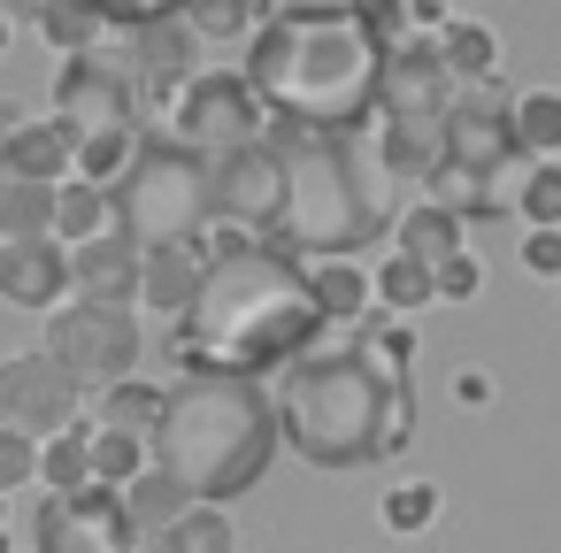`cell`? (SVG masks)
Segmentation results:
<instances>
[{"label":"cell","instance_id":"cell-5","mask_svg":"<svg viewBox=\"0 0 561 553\" xmlns=\"http://www.w3.org/2000/svg\"><path fill=\"white\" fill-rule=\"evenodd\" d=\"M277 392L247 377H178L162 384V430H154V469H170L193 499L231 507L239 492L262 484L277 453Z\"/></svg>","mask_w":561,"mask_h":553},{"label":"cell","instance_id":"cell-44","mask_svg":"<svg viewBox=\"0 0 561 553\" xmlns=\"http://www.w3.org/2000/svg\"><path fill=\"white\" fill-rule=\"evenodd\" d=\"M9 47H16V16H0V62H9Z\"/></svg>","mask_w":561,"mask_h":553},{"label":"cell","instance_id":"cell-7","mask_svg":"<svg viewBox=\"0 0 561 553\" xmlns=\"http://www.w3.org/2000/svg\"><path fill=\"white\" fill-rule=\"evenodd\" d=\"M454 93H461V85L446 78L438 39L400 47V55L385 62V93H377L369 131L385 139V154H392V170H400V177H423V170L446 154V116H454Z\"/></svg>","mask_w":561,"mask_h":553},{"label":"cell","instance_id":"cell-40","mask_svg":"<svg viewBox=\"0 0 561 553\" xmlns=\"http://www.w3.org/2000/svg\"><path fill=\"white\" fill-rule=\"evenodd\" d=\"M523 269L530 277H561V231H530L523 239Z\"/></svg>","mask_w":561,"mask_h":553},{"label":"cell","instance_id":"cell-29","mask_svg":"<svg viewBox=\"0 0 561 553\" xmlns=\"http://www.w3.org/2000/svg\"><path fill=\"white\" fill-rule=\"evenodd\" d=\"M423 200H431V208H446V216H461V223H477V216L492 223V193H484V177H477V170H461V162H446V154L423 170Z\"/></svg>","mask_w":561,"mask_h":553},{"label":"cell","instance_id":"cell-15","mask_svg":"<svg viewBox=\"0 0 561 553\" xmlns=\"http://www.w3.org/2000/svg\"><path fill=\"white\" fill-rule=\"evenodd\" d=\"M446 162L492 177L500 162H515V93L492 78V85H461L454 93V116H446Z\"/></svg>","mask_w":561,"mask_h":553},{"label":"cell","instance_id":"cell-43","mask_svg":"<svg viewBox=\"0 0 561 553\" xmlns=\"http://www.w3.org/2000/svg\"><path fill=\"white\" fill-rule=\"evenodd\" d=\"M55 0H0V16H47Z\"/></svg>","mask_w":561,"mask_h":553},{"label":"cell","instance_id":"cell-34","mask_svg":"<svg viewBox=\"0 0 561 553\" xmlns=\"http://www.w3.org/2000/svg\"><path fill=\"white\" fill-rule=\"evenodd\" d=\"M369 277H377V300H385L392 315H415V308H431V300H438L431 269H423V262H408V254H385Z\"/></svg>","mask_w":561,"mask_h":553},{"label":"cell","instance_id":"cell-12","mask_svg":"<svg viewBox=\"0 0 561 553\" xmlns=\"http://www.w3.org/2000/svg\"><path fill=\"white\" fill-rule=\"evenodd\" d=\"M55 124H70V139H101V131H147V108H139L131 70H124V62H108V55L62 62V78H55Z\"/></svg>","mask_w":561,"mask_h":553},{"label":"cell","instance_id":"cell-38","mask_svg":"<svg viewBox=\"0 0 561 553\" xmlns=\"http://www.w3.org/2000/svg\"><path fill=\"white\" fill-rule=\"evenodd\" d=\"M93 9L116 24V32H147V24H162V16H178L185 0H93Z\"/></svg>","mask_w":561,"mask_h":553},{"label":"cell","instance_id":"cell-9","mask_svg":"<svg viewBox=\"0 0 561 553\" xmlns=\"http://www.w3.org/2000/svg\"><path fill=\"white\" fill-rule=\"evenodd\" d=\"M47 354L55 369H70L85 392H108L131 377L139 361V315L131 308H93V300H70L47 315Z\"/></svg>","mask_w":561,"mask_h":553},{"label":"cell","instance_id":"cell-19","mask_svg":"<svg viewBox=\"0 0 561 553\" xmlns=\"http://www.w3.org/2000/svg\"><path fill=\"white\" fill-rule=\"evenodd\" d=\"M308 269V292H316V315L323 323H369V308H377V277L362 269V262H300Z\"/></svg>","mask_w":561,"mask_h":553},{"label":"cell","instance_id":"cell-18","mask_svg":"<svg viewBox=\"0 0 561 553\" xmlns=\"http://www.w3.org/2000/svg\"><path fill=\"white\" fill-rule=\"evenodd\" d=\"M139 269L147 254L131 239H93V246H70V300H93V308H139Z\"/></svg>","mask_w":561,"mask_h":553},{"label":"cell","instance_id":"cell-16","mask_svg":"<svg viewBox=\"0 0 561 553\" xmlns=\"http://www.w3.org/2000/svg\"><path fill=\"white\" fill-rule=\"evenodd\" d=\"M0 300L55 315L70 308V246L62 239H0Z\"/></svg>","mask_w":561,"mask_h":553},{"label":"cell","instance_id":"cell-23","mask_svg":"<svg viewBox=\"0 0 561 553\" xmlns=\"http://www.w3.org/2000/svg\"><path fill=\"white\" fill-rule=\"evenodd\" d=\"M39 484H47V499L93 492V423H70V430H55L39 446Z\"/></svg>","mask_w":561,"mask_h":553},{"label":"cell","instance_id":"cell-33","mask_svg":"<svg viewBox=\"0 0 561 553\" xmlns=\"http://www.w3.org/2000/svg\"><path fill=\"white\" fill-rule=\"evenodd\" d=\"M438 507H446V492H438V484H423V476H408V484H385V499H377V515H385V530H392V538H415V530H431V522H438Z\"/></svg>","mask_w":561,"mask_h":553},{"label":"cell","instance_id":"cell-6","mask_svg":"<svg viewBox=\"0 0 561 553\" xmlns=\"http://www.w3.org/2000/svg\"><path fill=\"white\" fill-rule=\"evenodd\" d=\"M108 200H116V239H131L139 254H162V246L208 254V231H216V170L201 154H185L178 139H154L147 131L139 162L124 170V185Z\"/></svg>","mask_w":561,"mask_h":553},{"label":"cell","instance_id":"cell-35","mask_svg":"<svg viewBox=\"0 0 561 553\" xmlns=\"http://www.w3.org/2000/svg\"><path fill=\"white\" fill-rule=\"evenodd\" d=\"M147 469H154V453H147L139 438H124V430H93V484L124 492V484H139Z\"/></svg>","mask_w":561,"mask_h":553},{"label":"cell","instance_id":"cell-42","mask_svg":"<svg viewBox=\"0 0 561 553\" xmlns=\"http://www.w3.org/2000/svg\"><path fill=\"white\" fill-rule=\"evenodd\" d=\"M270 16H308V9H339V0H262Z\"/></svg>","mask_w":561,"mask_h":553},{"label":"cell","instance_id":"cell-32","mask_svg":"<svg viewBox=\"0 0 561 553\" xmlns=\"http://www.w3.org/2000/svg\"><path fill=\"white\" fill-rule=\"evenodd\" d=\"M55 193L62 185L9 177V193H0V239H55Z\"/></svg>","mask_w":561,"mask_h":553},{"label":"cell","instance_id":"cell-24","mask_svg":"<svg viewBox=\"0 0 561 553\" xmlns=\"http://www.w3.org/2000/svg\"><path fill=\"white\" fill-rule=\"evenodd\" d=\"M185 507H193V492H185L170 469H147L139 484H124V515L139 522V538H170V530L185 522Z\"/></svg>","mask_w":561,"mask_h":553},{"label":"cell","instance_id":"cell-10","mask_svg":"<svg viewBox=\"0 0 561 553\" xmlns=\"http://www.w3.org/2000/svg\"><path fill=\"white\" fill-rule=\"evenodd\" d=\"M78 407H85V384H78L70 369H55L47 346L0 361V430H24V438L47 446L55 430L78 423Z\"/></svg>","mask_w":561,"mask_h":553},{"label":"cell","instance_id":"cell-4","mask_svg":"<svg viewBox=\"0 0 561 553\" xmlns=\"http://www.w3.org/2000/svg\"><path fill=\"white\" fill-rule=\"evenodd\" d=\"M270 147L285 162V216L270 231L293 262H362L369 239L400 223V170L377 131H300L270 124Z\"/></svg>","mask_w":561,"mask_h":553},{"label":"cell","instance_id":"cell-39","mask_svg":"<svg viewBox=\"0 0 561 553\" xmlns=\"http://www.w3.org/2000/svg\"><path fill=\"white\" fill-rule=\"evenodd\" d=\"M431 285H438V300H469V292H484V262L477 254H454L446 269H431Z\"/></svg>","mask_w":561,"mask_h":553},{"label":"cell","instance_id":"cell-11","mask_svg":"<svg viewBox=\"0 0 561 553\" xmlns=\"http://www.w3.org/2000/svg\"><path fill=\"white\" fill-rule=\"evenodd\" d=\"M201 32L185 24V16H162V24H147V32H131V55H124V70H131V85H139V108H147V124L162 131L170 124V108L208 78L201 70Z\"/></svg>","mask_w":561,"mask_h":553},{"label":"cell","instance_id":"cell-2","mask_svg":"<svg viewBox=\"0 0 561 553\" xmlns=\"http://www.w3.org/2000/svg\"><path fill=\"white\" fill-rule=\"evenodd\" d=\"M323 315L308 292V269L293 254H277L270 239H208V269H201V300L185 308V323L170 331L185 377H247L262 384L270 369H293L316 346Z\"/></svg>","mask_w":561,"mask_h":553},{"label":"cell","instance_id":"cell-36","mask_svg":"<svg viewBox=\"0 0 561 553\" xmlns=\"http://www.w3.org/2000/svg\"><path fill=\"white\" fill-rule=\"evenodd\" d=\"M515 216H523L530 231H561V162H530V177H523V200H515Z\"/></svg>","mask_w":561,"mask_h":553},{"label":"cell","instance_id":"cell-37","mask_svg":"<svg viewBox=\"0 0 561 553\" xmlns=\"http://www.w3.org/2000/svg\"><path fill=\"white\" fill-rule=\"evenodd\" d=\"M16 484H39V438L0 430V499H9Z\"/></svg>","mask_w":561,"mask_h":553},{"label":"cell","instance_id":"cell-8","mask_svg":"<svg viewBox=\"0 0 561 553\" xmlns=\"http://www.w3.org/2000/svg\"><path fill=\"white\" fill-rule=\"evenodd\" d=\"M154 139H178L185 154L224 162V154L270 139V108H262V93L247 85V70H208V78L170 108V124H162Z\"/></svg>","mask_w":561,"mask_h":553},{"label":"cell","instance_id":"cell-1","mask_svg":"<svg viewBox=\"0 0 561 553\" xmlns=\"http://www.w3.org/2000/svg\"><path fill=\"white\" fill-rule=\"evenodd\" d=\"M277 430L316 469H369L415 438V338L400 323H362L308 346L277 384Z\"/></svg>","mask_w":561,"mask_h":553},{"label":"cell","instance_id":"cell-45","mask_svg":"<svg viewBox=\"0 0 561 553\" xmlns=\"http://www.w3.org/2000/svg\"><path fill=\"white\" fill-rule=\"evenodd\" d=\"M9 177H16V170H9V162H0V193H9Z\"/></svg>","mask_w":561,"mask_h":553},{"label":"cell","instance_id":"cell-21","mask_svg":"<svg viewBox=\"0 0 561 553\" xmlns=\"http://www.w3.org/2000/svg\"><path fill=\"white\" fill-rule=\"evenodd\" d=\"M469 223L461 216H446V208H408L400 223H392V254H408V262H423V269H446L454 254H469V239H461Z\"/></svg>","mask_w":561,"mask_h":553},{"label":"cell","instance_id":"cell-41","mask_svg":"<svg viewBox=\"0 0 561 553\" xmlns=\"http://www.w3.org/2000/svg\"><path fill=\"white\" fill-rule=\"evenodd\" d=\"M454 400H461V407H492V400H500V384H492L484 369H461V377H454Z\"/></svg>","mask_w":561,"mask_h":553},{"label":"cell","instance_id":"cell-46","mask_svg":"<svg viewBox=\"0 0 561 553\" xmlns=\"http://www.w3.org/2000/svg\"><path fill=\"white\" fill-rule=\"evenodd\" d=\"M431 9H461V0H431Z\"/></svg>","mask_w":561,"mask_h":553},{"label":"cell","instance_id":"cell-17","mask_svg":"<svg viewBox=\"0 0 561 553\" xmlns=\"http://www.w3.org/2000/svg\"><path fill=\"white\" fill-rule=\"evenodd\" d=\"M0 162L32 185H70L78 177V139L55 116H24V108H0Z\"/></svg>","mask_w":561,"mask_h":553},{"label":"cell","instance_id":"cell-31","mask_svg":"<svg viewBox=\"0 0 561 553\" xmlns=\"http://www.w3.org/2000/svg\"><path fill=\"white\" fill-rule=\"evenodd\" d=\"M154 553H239V522H231V507L193 499L185 522H178L170 538H154Z\"/></svg>","mask_w":561,"mask_h":553},{"label":"cell","instance_id":"cell-20","mask_svg":"<svg viewBox=\"0 0 561 553\" xmlns=\"http://www.w3.org/2000/svg\"><path fill=\"white\" fill-rule=\"evenodd\" d=\"M201 269H208V254H185V246L147 254V269H139V308H162L170 323H185V308L201 300Z\"/></svg>","mask_w":561,"mask_h":553},{"label":"cell","instance_id":"cell-26","mask_svg":"<svg viewBox=\"0 0 561 553\" xmlns=\"http://www.w3.org/2000/svg\"><path fill=\"white\" fill-rule=\"evenodd\" d=\"M438 62H446L454 85H492V78H500V32L454 16V24L438 32Z\"/></svg>","mask_w":561,"mask_h":553},{"label":"cell","instance_id":"cell-13","mask_svg":"<svg viewBox=\"0 0 561 553\" xmlns=\"http://www.w3.org/2000/svg\"><path fill=\"white\" fill-rule=\"evenodd\" d=\"M139 522L124 515V492L93 484L78 499H39L32 515V553H139Z\"/></svg>","mask_w":561,"mask_h":553},{"label":"cell","instance_id":"cell-30","mask_svg":"<svg viewBox=\"0 0 561 553\" xmlns=\"http://www.w3.org/2000/svg\"><path fill=\"white\" fill-rule=\"evenodd\" d=\"M208 47H231V39H254L262 24H270V9H262V0H185V9H178Z\"/></svg>","mask_w":561,"mask_h":553},{"label":"cell","instance_id":"cell-3","mask_svg":"<svg viewBox=\"0 0 561 553\" xmlns=\"http://www.w3.org/2000/svg\"><path fill=\"white\" fill-rule=\"evenodd\" d=\"M385 62L392 47L377 16L354 0L308 16H270L247 39V85L262 93L270 124H300V131H369Z\"/></svg>","mask_w":561,"mask_h":553},{"label":"cell","instance_id":"cell-22","mask_svg":"<svg viewBox=\"0 0 561 553\" xmlns=\"http://www.w3.org/2000/svg\"><path fill=\"white\" fill-rule=\"evenodd\" d=\"M93 430H124V438H139V446H154V430H162V384L124 377V384L93 392Z\"/></svg>","mask_w":561,"mask_h":553},{"label":"cell","instance_id":"cell-27","mask_svg":"<svg viewBox=\"0 0 561 553\" xmlns=\"http://www.w3.org/2000/svg\"><path fill=\"white\" fill-rule=\"evenodd\" d=\"M108 231H116V200H108L101 185L70 177V185L55 193V239H62V246H93V239H108Z\"/></svg>","mask_w":561,"mask_h":553},{"label":"cell","instance_id":"cell-28","mask_svg":"<svg viewBox=\"0 0 561 553\" xmlns=\"http://www.w3.org/2000/svg\"><path fill=\"white\" fill-rule=\"evenodd\" d=\"M515 154L523 162H561V93H515Z\"/></svg>","mask_w":561,"mask_h":553},{"label":"cell","instance_id":"cell-25","mask_svg":"<svg viewBox=\"0 0 561 553\" xmlns=\"http://www.w3.org/2000/svg\"><path fill=\"white\" fill-rule=\"evenodd\" d=\"M39 32H47V47H55V55H70V62L108 55V39H116V24L93 9V0H55V9L39 16Z\"/></svg>","mask_w":561,"mask_h":553},{"label":"cell","instance_id":"cell-14","mask_svg":"<svg viewBox=\"0 0 561 553\" xmlns=\"http://www.w3.org/2000/svg\"><path fill=\"white\" fill-rule=\"evenodd\" d=\"M208 170H216V223L239 231V239H270L277 216H285V162H277V147L254 139V147H239V154H224Z\"/></svg>","mask_w":561,"mask_h":553}]
</instances>
